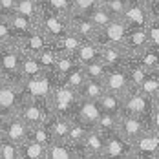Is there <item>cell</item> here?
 Segmentation results:
<instances>
[{
  "label": "cell",
  "mask_w": 159,
  "mask_h": 159,
  "mask_svg": "<svg viewBox=\"0 0 159 159\" xmlns=\"http://www.w3.org/2000/svg\"><path fill=\"white\" fill-rule=\"evenodd\" d=\"M121 113L141 117L152 128H159V99H150L134 86L121 95Z\"/></svg>",
  "instance_id": "6da1fadb"
},
{
  "label": "cell",
  "mask_w": 159,
  "mask_h": 159,
  "mask_svg": "<svg viewBox=\"0 0 159 159\" xmlns=\"http://www.w3.org/2000/svg\"><path fill=\"white\" fill-rule=\"evenodd\" d=\"M59 82L57 73H40L39 77L26 79L18 82V93L20 101H28V99H40V101H48L49 93L53 90V86Z\"/></svg>",
  "instance_id": "7a4b0ae2"
},
{
  "label": "cell",
  "mask_w": 159,
  "mask_h": 159,
  "mask_svg": "<svg viewBox=\"0 0 159 159\" xmlns=\"http://www.w3.org/2000/svg\"><path fill=\"white\" fill-rule=\"evenodd\" d=\"M77 99H79L77 90H71V88L64 86V84H61V82H57V84L53 86L49 97H48L49 111L71 119V111H73V106H75Z\"/></svg>",
  "instance_id": "3957f363"
},
{
  "label": "cell",
  "mask_w": 159,
  "mask_h": 159,
  "mask_svg": "<svg viewBox=\"0 0 159 159\" xmlns=\"http://www.w3.org/2000/svg\"><path fill=\"white\" fill-rule=\"evenodd\" d=\"M20 49L15 46V42L0 46V77L7 82H20Z\"/></svg>",
  "instance_id": "277c9868"
},
{
  "label": "cell",
  "mask_w": 159,
  "mask_h": 159,
  "mask_svg": "<svg viewBox=\"0 0 159 159\" xmlns=\"http://www.w3.org/2000/svg\"><path fill=\"white\" fill-rule=\"evenodd\" d=\"M132 146V159H157L159 157V128H148L137 135Z\"/></svg>",
  "instance_id": "5b68a950"
},
{
  "label": "cell",
  "mask_w": 159,
  "mask_h": 159,
  "mask_svg": "<svg viewBox=\"0 0 159 159\" xmlns=\"http://www.w3.org/2000/svg\"><path fill=\"white\" fill-rule=\"evenodd\" d=\"M15 113L30 128L39 126V125H42V123L46 121V117L49 115L48 101H40V99L20 101V104H18V108H16Z\"/></svg>",
  "instance_id": "8992f818"
},
{
  "label": "cell",
  "mask_w": 159,
  "mask_h": 159,
  "mask_svg": "<svg viewBox=\"0 0 159 159\" xmlns=\"http://www.w3.org/2000/svg\"><path fill=\"white\" fill-rule=\"evenodd\" d=\"M37 28L44 33L49 40H55V39L62 37L64 33L70 31L68 18H64V16L57 15V13H53V11H49V9H46L44 6H42V9H40L39 20H37Z\"/></svg>",
  "instance_id": "52a82bcc"
},
{
  "label": "cell",
  "mask_w": 159,
  "mask_h": 159,
  "mask_svg": "<svg viewBox=\"0 0 159 159\" xmlns=\"http://www.w3.org/2000/svg\"><path fill=\"white\" fill-rule=\"evenodd\" d=\"M128 31V26L123 18H111L110 22L102 28H99L93 35V42L97 46H111V44H123L125 35Z\"/></svg>",
  "instance_id": "ba28073f"
},
{
  "label": "cell",
  "mask_w": 159,
  "mask_h": 159,
  "mask_svg": "<svg viewBox=\"0 0 159 159\" xmlns=\"http://www.w3.org/2000/svg\"><path fill=\"white\" fill-rule=\"evenodd\" d=\"M110 157L132 159V146H130V141H126L117 130L104 135L102 159H110Z\"/></svg>",
  "instance_id": "9c48e42d"
},
{
  "label": "cell",
  "mask_w": 159,
  "mask_h": 159,
  "mask_svg": "<svg viewBox=\"0 0 159 159\" xmlns=\"http://www.w3.org/2000/svg\"><path fill=\"white\" fill-rule=\"evenodd\" d=\"M30 135V126L16 115V113H11V115H6L2 126H0V137L4 139H9L13 143L20 144L22 141H26Z\"/></svg>",
  "instance_id": "30bf717a"
},
{
  "label": "cell",
  "mask_w": 159,
  "mask_h": 159,
  "mask_svg": "<svg viewBox=\"0 0 159 159\" xmlns=\"http://www.w3.org/2000/svg\"><path fill=\"white\" fill-rule=\"evenodd\" d=\"M99 113H101V108L97 104V101H92V99H77L75 106H73V111H71V119L82 123L86 128H95V123L99 119Z\"/></svg>",
  "instance_id": "8fae6325"
},
{
  "label": "cell",
  "mask_w": 159,
  "mask_h": 159,
  "mask_svg": "<svg viewBox=\"0 0 159 159\" xmlns=\"http://www.w3.org/2000/svg\"><path fill=\"white\" fill-rule=\"evenodd\" d=\"M104 92H110L115 95H123L128 88H132L130 79H128V71L125 66H117V68H108L104 79H102Z\"/></svg>",
  "instance_id": "7c38bea8"
},
{
  "label": "cell",
  "mask_w": 159,
  "mask_h": 159,
  "mask_svg": "<svg viewBox=\"0 0 159 159\" xmlns=\"http://www.w3.org/2000/svg\"><path fill=\"white\" fill-rule=\"evenodd\" d=\"M48 44H49V39L40 31L39 28H35V30H31L28 35H24V37H20V39L15 40V46L20 49V53H24V55H33V57L39 55Z\"/></svg>",
  "instance_id": "4fadbf2b"
},
{
  "label": "cell",
  "mask_w": 159,
  "mask_h": 159,
  "mask_svg": "<svg viewBox=\"0 0 159 159\" xmlns=\"http://www.w3.org/2000/svg\"><path fill=\"white\" fill-rule=\"evenodd\" d=\"M148 128H152L146 121L135 115H128V113H119L117 119V132L126 139V141H134L137 135H141Z\"/></svg>",
  "instance_id": "5bb4252c"
},
{
  "label": "cell",
  "mask_w": 159,
  "mask_h": 159,
  "mask_svg": "<svg viewBox=\"0 0 159 159\" xmlns=\"http://www.w3.org/2000/svg\"><path fill=\"white\" fill-rule=\"evenodd\" d=\"M121 18L125 20L128 30H132V28H146V24L150 22L146 6L141 0H128L126 7H125V13H123Z\"/></svg>",
  "instance_id": "9a60e30c"
},
{
  "label": "cell",
  "mask_w": 159,
  "mask_h": 159,
  "mask_svg": "<svg viewBox=\"0 0 159 159\" xmlns=\"http://www.w3.org/2000/svg\"><path fill=\"white\" fill-rule=\"evenodd\" d=\"M102 146H104V134L97 128H90L80 143L82 159H102Z\"/></svg>",
  "instance_id": "2e32d148"
},
{
  "label": "cell",
  "mask_w": 159,
  "mask_h": 159,
  "mask_svg": "<svg viewBox=\"0 0 159 159\" xmlns=\"http://www.w3.org/2000/svg\"><path fill=\"white\" fill-rule=\"evenodd\" d=\"M20 104V93H18V84L2 80L0 82V111L4 115L15 113Z\"/></svg>",
  "instance_id": "e0dca14e"
},
{
  "label": "cell",
  "mask_w": 159,
  "mask_h": 159,
  "mask_svg": "<svg viewBox=\"0 0 159 159\" xmlns=\"http://www.w3.org/2000/svg\"><path fill=\"white\" fill-rule=\"evenodd\" d=\"M126 59H128V53L126 49L123 48V44H111V46H101L99 48V61L106 68L125 66Z\"/></svg>",
  "instance_id": "ac0fdd59"
},
{
  "label": "cell",
  "mask_w": 159,
  "mask_h": 159,
  "mask_svg": "<svg viewBox=\"0 0 159 159\" xmlns=\"http://www.w3.org/2000/svg\"><path fill=\"white\" fill-rule=\"evenodd\" d=\"M68 26L70 31H73L80 40H92L97 31L95 24L90 20L88 15H71L68 18Z\"/></svg>",
  "instance_id": "d6986e66"
},
{
  "label": "cell",
  "mask_w": 159,
  "mask_h": 159,
  "mask_svg": "<svg viewBox=\"0 0 159 159\" xmlns=\"http://www.w3.org/2000/svg\"><path fill=\"white\" fill-rule=\"evenodd\" d=\"M146 46H148V40H146V31H144V28H132V30L126 31L125 40H123V48L126 49L128 55H137V53H141Z\"/></svg>",
  "instance_id": "ffe728a7"
},
{
  "label": "cell",
  "mask_w": 159,
  "mask_h": 159,
  "mask_svg": "<svg viewBox=\"0 0 159 159\" xmlns=\"http://www.w3.org/2000/svg\"><path fill=\"white\" fill-rule=\"evenodd\" d=\"M44 125L48 126L53 141H66V137H68V128H70V117L57 115V113H51V111H49V115L46 117Z\"/></svg>",
  "instance_id": "44dd1931"
},
{
  "label": "cell",
  "mask_w": 159,
  "mask_h": 159,
  "mask_svg": "<svg viewBox=\"0 0 159 159\" xmlns=\"http://www.w3.org/2000/svg\"><path fill=\"white\" fill-rule=\"evenodd\" d=\"M46 159H77L73 144L68 141H51L46 146Z\"/></svg>",
  "instance_id": "7402d4cb"
},
{
  "label": "cell",
  "mask_w": 159,
  "mask_h": 159,
  "mask_svg": "<svg viewBox=\"0 0 159 159\" xmlns=\"http://www.w3.org/2000/svg\"><path fill=\"white\" fill-rule=\"evenodd\" d=\"M40 9H42V4L40 0H16L15 4V13L24 18H28L30 22H33L37 26V20L40 16Z\"/></svg>",
  "instance_id": "603a6c76"
},
{
  "label": "cell",
  "mask_w": 159,
  "mask_h": 159,
  "mask_svg": "<svg viewBox=\"0 0 159 159\" xmlns=\"http://www.w3.org/2000/svg\"><path fill=\"white\" fill-rule=\"evenodd\" d=\"M73 59L77 61V64H88L92 61L99 59V46L93 40H80V44L77 46V49L73 51Z\"/></svg>",
  "instance_id": "cb8c5ba5"
},
{
  "label": "cell",
  "mask_w": 159,
  "mask_h": 159,
  "mask_svg": "<svg viewBox=\"0 0 159 159\" xmlns=\"http://www.w3.org/2000/svg\"><path fill=\"white\" fill-rule=\"evenodd\" d=\"M18 159H46V146L28 137L18 144Z\"/></svg>",
  "instance_id": "d4e9b609"
},
{
  "label": "cell",
  "mask_w": 159,
  "mask_h": 159,
  "mask_svg": "<svg viewBox=\"0 0 159 159\" xmlns=\"http://www.w3.org/2000/svg\"><path fill=\"white\" fill-rule=\"evenodd\" d=\"M40 73H44V70L40 68L37 57H33V55H24V53H22V57H20V80L39 77Z\"/></svg>",
  "instance_id": "484cf974"
},
{
  "label": "cell",
  "mask_w": 159,
  "mask_h": 159,
  "mask_svg": "<svg viewBox=\"0 0 159 159\" xmlns=\"http://www.w3.org/2000/svg\"><path fill=\"white\" fill-rule=\"evenodd\" d=\"M135 88L150 99H159V71H150Z\"/></svg>",
  "instance_id": "4316f807"
},
{
  "label": "cell",
  "mask_w": 159,
  "mask_h": 159,
  "mask_svg": "<svg viewBox=\"0 0 159 159\" xmlns=\"http://www.w3.org/2000/svg\"><path fill=\"white\" fill-rule=\"evenodd\" d=\"M134 57H137V61L143 64L148 71H159V48L146 46L141 53H137Z\"/></svg>",
  "instance_id": "83f0119b"
},
{
  "label": "cell",
  "mask_w": 159,
  "mask_h": 159,
  "mask_svg": "<svg viewBox=\"0 0 159 159\" xmlns=\"http://www.w3.org/2000/svg\"><path fill=\"white\" fill-rule=\"evenodd\" d=\"M6 20L9 22L11 30H13V33H15V40H16V39H20V37H24V35H28L31 30H35V28H37L33 22H30L28 18H24V16L16 15V13L9 15Z\"/></svg>",
  "instance_id": "f1b7e54d"
},
{
  "label": "cell",
  "mask_w": 159,
  "mask_h": 159,
  "mask_svg": "<svg viewBox=\"0 0 159 159\" xmlns=\"http://www.w3.org/2000/svg\"><path fill=\"white\" fill-rule=\"evenodd\" d=\"M77 93H79L80 99H92V101H97L99 97L104 93V86H102V82H97V80L86 79L79 86Z\"/></svg>",
  "instance_id": "f546056e"
},
{
  "label": "cell",
  "mask_w": 159,
  "mask_h": 159,
  "mask_svg": "<svg viewBox=\"0 0 159 159\" xmlns=\"http://www.w3.org/2000/svg\"><path fill=\"white\" fill-rule=\"evenodd\" d=\"M97 104H99L101 111L115 113V115L121 113V95H115V93H110V92H104L102 95L97 99Z\"/></svg>",
  "instance_id": "4dcf8cb0"
},
{
  "label": "cell",
  "mask_w": 159,
  "mask_h": 159,
  "mask_svg": "<svg viewBox=\"0 0 159 159\" xmlns=\"http://www.w3.org/2000/svg\"><path fill=\"white\" fill-rule=\"evenodd\" d=\"M80 68H82L86 79L97 80V82H102L104 75H106V71H108V68L101 62L99 59H97V61H92V62H88V64H82Z\"/></svg>",
  "instance_id": "1f68e13d"
},
{
  "label": "cell",
  "mask_w": 159,
  "mask_h": 159,
  "mask_svg": "<svg viewBox=\"0 0 159 159\" xmlns=\"http://www.w3.org/2000/svg\"><path fill=\"white\" fill-rule=\"evenodd\" d=\"M40 4L46 9L64 16V18L71 16V0H40Z\"/></svg>",
  "instance_id": "d6a6232c"
},
{
  "label": "cell",
  "mask_w": 159,
  "mask_h": 159,
  "mask_svg": "<svg viewBox=\"0 0 159 159\" xmlns=\"http://www.w3.org/2000/svg\"><path fill=\"white\" fill-rule=\"evenodd\" d=\"M117 119H119V115H115V113L101 111L99 113V119H97V123H95V128L99 132H102L104 135L106 134H111V132L117 130Z\"/></svg>",
  "instance_id": "836d02e7"
},
{
  "label": "cell",
  "mask_w": 159,
  "mask_h": 159,
  "mask_svg": "<svg viewBox=\"0 0 159 159\" xmlns=\"http://www.w3.org/2000/svg\"><path fill=\"white\" fill-rule=\"evenodd\" d=\"M84 80H86V77H84V71H82L80 66L73 68L70 73H66L62 77H59V82L64 84V86H68V88H71V90H79V86Z\"/></svg>",
  "instance_id": "e575fe53"
},
{
  "label": "cell",
  "mask_w": 159,
  "mask_h": 159,
  "mask_svg": "<svg viewBox=\"0 0 159 159\" xmlns=\"http://www.w3.org/2000/svg\"><path fill=\"white\" fill-rule=\"evenodd\" d=\"M37 57V61L40 64V68L44 70V71H48V73H55V62H57V55H55V51L51 49V46H46V48L42 49L39 55H35Z\"/></svg>",
  "instance_id": "d590c367"
},
{
  "label": "cell",
  "mask_w": 159,
  "mask_h": 159,
  "mask_svg": "<svg viewBox=\"0 0 159 159\" xmlns=\"http://www.w3.org/2000/svg\"><path fill=\"white\" fill-rule=\"evenodd\" d=\"M88 16H90V20L95 24L97 30H99V28H102V26H106L111 18H113L111 13L104 7V6H102V4H101V2H99V6H95V7L88 13Z\"/></svg>",
  "instance_id": "8d00e7d4"
},
{
  "label": "cell",
  "mask_w": 159,
  "mask_h": 159,
  "mask_svg": "<svg viewBox=\"0 0 159 159\" xmlns=\"http://www.w3.org/2000/svg\"><path fill=\"white\" fill-rule=\"evenodd\" d=\"M77 66H80V64H77V61L73 59V55H59L57 62H55V73H57V77H62V75L70 73Z\"/></svg>",
  "instance_id": "74e56055"
},
{
  "label": "cell",
  "mask_w": 159,
  "mask_h": 159,
  "mask_svg": "<svg viewBox=\"0 0 159 159\" xmlns=\"http://www.w3.org/2000/svg\"><path fill=\"white\" fill-rule=\"evenodd\" d=\"M30 139H33V141H37V143L44 144V146H48L53 139H51V134H49L48 126L42 123V125H39V126H33L30 128V135H28Z\"/></svg>",
  "instance_id": "f35d334b"
},
{
  "label": "cell",
  "mask_w": 159,
  "mask_h": 159,
  "mask_svg": "<svg viewBox=\"0 0 159 159\" xmlns=\"http://www.w3.org/2000/svg\"><path fill=\"white\" fill-rule=\"evenodd\" d=\"M101 0H71V15H88Z\"/></svg>",
  "instance_id": "ab89813d"
},
{
  "label": "cell",
  "mask_w": 159,
  "mask_h": 159,
  "mask_svg": "<svg viewBox=\"0 0 159 159\" xmlns=\"http://www.w3.org/2000/svg\"><path fill=\"white\" fill-rule=\"evenodd\" d=\"M0 159H18V144L0 137Z\"/></svg>",
  "instance_id": "60d3db41"
},
{
  "label": "cell",
  "mask_w": 159,
  "mask_h": 159,
  "mask_svg": "<svg viewBox=\"0 0 159 159\" xmlns=\"http://www.w3.org/2000/svg\"><path fill=\"white\" fill-rule=\"evenodd\" d=\"M144 31H146L148 46H152V48H159V18L150 20V22L146 24Z\"/></svg>",
  "instance_id": "b9f144b4"
},
{
  "label": "cell",
  "mask_w": 159,
  "mask_h": 159,
  "mask_svg": "<svg viewBox=\"0 0 159 159\" xmlns=\"http://www.w3.org/2000/svg\"><path fill=\"white\" fill-rule=\"evenodd\" d=\"M128 0H101V4L111 13L113 18H121L125 13V7H126Z\"/></svg>",
  "instance_id": "7bdbcfd3"
},
{
  "label": "cell",
  "mask_w": 159,
  "mask_h": 159,
  "mask_svg": "<svg viewBox=\"0 0 159 159\" xmlns=\"http://www.w3.org/2000/svg\"><path fill=\"white\" fill-rule=\"evenodd\" d=\"M11 42H15V33L6 18H0V46L11 44Z\"/></svg>",
  "instance_id": "ee69618b"
},
{
  "label": "cell",
  "mask_w": 159,
  "mask_h": 159,
  "mask_svg": "<svg viewBox=\"0 0 159 159\" xmlns=\"http://www.w3.org/2000/svg\"><path fill=\"white\" fill-rule=\"evenodd\" d=\"M16 0H0V18H7L15 13Z\"/></svg>",
  "instance_id": "f6af8a7d"
},
{
  "label": "cell",
  "mask_w": 159,
  "mask_h": 159,
  "mask_svg": "<svg viewBox=\"0 0 159 159\" xmlns=\"http://www.w3.org/2000/svg\"><path fill=\"white\" fill-rule=\"evenodd\" d=\"M4 119H6V115H4V113L0 111V126H2V123H4Z\"/></svg>",
  "instance_id": "bcb514c9"
},
{
  "label": "cell",
  "mask_w": 159,
  "mask_h": 159,
  "mask_svg": "<svg viewBox=\"0 0 159 159\" xmlns=\"http://www.w3.org/2000/svg\"><path fill=\"white\" fill-rule=\"evenodd\" d=\"M141 2H146V0H141Z\"/></svg>",
  "instance_id": "7dc6e473"
},
{
  "label": "cell",
  "mask_w": 159,
  "mask_h": 159,
  "mask_svg": "<svg viewBox=\"0 0 159 159\" xmlns=\"http://www.w3.org/2000/svg\"><path fill=\"white\" fill-rule=\"evenodd\" d=\"M0 82H2V77H0Z\"/></svg>",
  "instance_id": "c3c4849f"
}]
</instances>
